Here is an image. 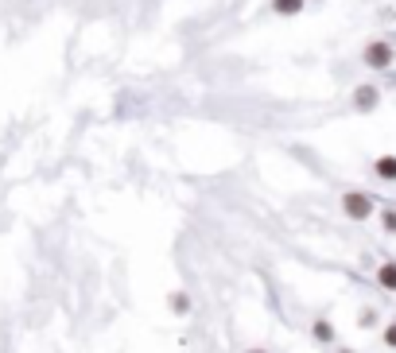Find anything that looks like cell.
<instances>
[{"instance_id":"9","label":"cell","mask_w":396,"mask_h":353,"mask_svg":"<svg viewBox=\"0 0 396 353\" xmlns=\"http://www.w3.org/2000/svg\"><path fill=\"white\" fill-rule=\"evenodd\" d=\"M385 229L388 233H396V210H385Z\"/></svg>"},{"instance_id":"11","label":"cell","mask_w":396,"mask_h":353,"mask_svg":"<svg viewBox=\"0 0 396 353\" xmlns=\"http://www.w3.org/2000/svg\"><path fill=\"white\" fill-rule=\"evenodd\" d=\"M253 353H264V349H253Z\"/></svg>"},{"instance_id":"2","label":"cell","mask_w":396,"mask_h":353,"mask_svg":"<svg viewBox=\"0 0 396 353\" xmlns=\"http://www.w3.org/2000/svg\"><path fill=\"white\" fill-rule=\"evenodd\" d=\"M365 62H369L373 70H385L388 62H392V47H388V43H369V47H365Z\"/></svg>"},{"instance_id":"8","label":"cell","mask_w":396,"mask_h":353,"mask_svg":"<svg viewBox=\"0 0 396 353\" xmlns=\"http://www.w3.org/2000/svg\"><path fill=\"white\" fill-rule=\"evenodd\" d=\"M315 338H319V342H330V338H334L330 322H315Z\"/></svg>"},{"instance_id":"6","label":"cell","mask_w":396,"mask_h":353,"mask_svg":"<svg viewBox=\"0 0 396 353\" xmlns=\"http://www.w3.org/2000/svg\"><path fill=\"white\" fill-rule=\"evenodd\" d=\"M373 105H377V90L362 85V90H357V109H373Z\"/></svg>"},{"instance_id":"3","label":"cell","mask_w":396,"mask_h":353,"mask_svg":"<svg viewBox=\"0 0 396 353\" xmlns=\"http://www.w3.org/2000/svg\"><path fill=\"white\" fill-rule=\"evenodd\" d=\"M377 284L385 287V291H396V264H381V272H377Z\"/></svg>"},{"instance_id":"7","label":"cell","mask_w":396,"mask_h":353,"mask_svg":"<svg viewBox=\"0 0 396 353\" xmlns=\"http://www.w3.org/2000/svg\"><path fill=\"white\" fill-rule=\"evenodd\" d=\"M171 311H175V314H186V311H191V299H186V295H171Z\"/></svg>"},{"instance_id":"4","label":"cell","mask_w":396,"mask_h":353,"mask_svg":"<svg viewBox=\"0 0 396 353\" xmlns=\"http://www.w3.org/2000/svg\"><path fill=\"white\" fill-rule=\"evenodd\" d=\"M303 4H307V0H272V8H276L280 16H295Z\"/></svg>"},{"instance_id":"5","label":"cell","mask_w":396,"mask_h":353,"mask_svg":"<svg viewBox=\"0 0 396 353\" xmlns=\"http://www.w3.org/2000/svg\"><path fill=\"white\" fill-rule=\"evenodd\" d=\"M377 175L381 179H396V155H381L377 160Z\"/></svg>"},{"instance_id":"10","label":"cell","mask_w":396,"mask_h":353,"mask_svg":"<svg viewBox=\"0 0 396 353\" xmlns=\"http://www.w3.org/2000/svg\"><path fill=\"white\" fill-rule=\"evenodd\" d=\"M385 342H388V345H396V326H388V330H385Z\"/></svg>"},{"instance_id":"1","label":"cell","mask_w":396,"mask_h":353,"mask_svg":"<svg viewBox=\"0 0 396 353\" xmlns=\"http://www.w3.org/2000/svg\"><path fill=\"white\" fill-rule=\"evenodd\" d=\"M342 210L350 214V218H357V221H362V218H369V210H373V202L365 198V194L350 191V194H346V198H342Z\"/></svg>"}]
</instances>
